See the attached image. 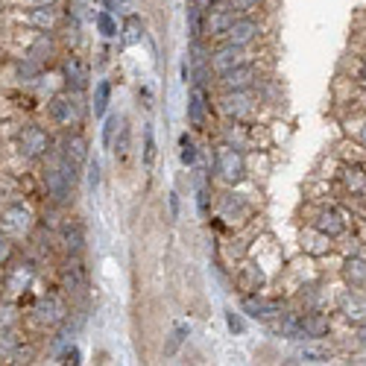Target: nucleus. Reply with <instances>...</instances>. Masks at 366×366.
Segmentation results:
<instances>
[{
	"label": "nucleus",
	"instance_id": "nucleus-1",
	"mask_svg": "<svg viewBox=\"0 0 366 366\" xmlns=\"http://www.w3.org/2000/svg\"><path fill=\"white\" fill-rule=\"evenodd\" d=\"M79 170L82 167H77L74 161H67L65 156H59V152H50V156L41 161V188H45V196L47 202L56 205V208H67L70 202H74V191H77V182H79Z\"/></svg>",
	"mask_w": 366,
	"mask_h": 366
},
{
	"label": "nucleus",
	"instance_id": "nucleus-2",
	"mask_svg": "<svg viewBox=\"0 0 366 366\" xmlns=\"http://www.w3.org/2000/svg\"><path fill=\"white\" fill-rule=\"evenodd\" d=\"M56 147L53 135L45 129L41 123H33V120H18L12 123L9 129V150L12 156L24 164H41Z\"/></svg>",
	"mask_w": 366,
	"mask_h": 366
},
{
	"label": "nucleus",
	"instance_id": "nucleus-3",
	"mask_svg": "<svg viewBox=\"0 0 366 366\" xmlns=\"http://www.w3.org/2000/svg\"><path fill=\"white\" fill-rule=\"evenodd\" d=\"M9 56H26L41 65H53L62 56V41L56 30H24L12 26L9 30Z\"/></svg>",
	"mask_w": 366,
	"mask_h": 366
},
{
	"label": "nucleus",
	"instance_id": "nucleus-4",
	"mask_svg": "<svg viewBox=\"0 0 366 366\" xmlns=\"http://www.w3.org/2000/svg\"><path fill=\"white\" fill-rule=\"evenodd\" d=\"M45 115L47 120L56 126V129H79L82 120H86V100H82V94H74V91H56L47 97L45 103Z\"/></svg>",
	"mask_w": 366,
	"mask_h": 366
},
{
	"label": "nucleus",
	"instance_id": "nucleus-5",
	"mask_svg": "<svg viewBox=\"0 0 366 366\" xmlns=\"http://www.w3.org/2000/svg\"><path fill=\"white\" fill-rule=\"evenodd\" d=\"M0 229H3L12 241H30L33 232L38 229V214L26 200H6L0 205Z\"/></svg>",
	"mask_w": 366,
	"mask_h": 366
},
{
	"label": "nucleus",
	"instance_id": "nucleus-6",
	"mask_svg": "<svg viewBox=\"0 0 366 366\" xmlns=\"http://www.w3.org/2000/svg\"><path fill=\"white\" fill-rule=\"evenodd\" d=\"M30 319L38 322V328H59L65 326V319H70V305L62 290H47L35 296L30 305Z\"/></svg>",
	"mask_w": 366,
	"mask_h": 366
},
{
	"label": "nucleus",
	"instance_id": "nucleus-7",
	"mask_svg": "<svg viewBox=\"0 0 366 366\" xmlns=\"http://www.w3.org/2000/svg\"><path fill=\"white\" fill-rule=\"evenodd\" d=\"M38 278V270L30 258H12L3 270H0V293H6L9 299H18L24 293H30Z\"/></svg>",
	"mask_w": 366,
	"mask_h": 366
},
{
	"label": "nucleus",
	"instance_id": "nucleus-8",
	"mask_svg": "<svg viewBox=\"0 0 366 366\" xmlns=\"http://www.w3.org/2000/svg\"><path fill=\"white\" fill-rule=\"evenodd\" d=\"M211 170L217 173L220 182H226L229 188H237L241 182H246V156L241 150L220 144L214 152H211Z\"/></svg>",
	"mask_w": 366,
	"mask_h": 366
},
{
	"label": "nucleus",
	"instance_id": "nucleus-9",
	"mask_svg": "<svg viewBox=\"0 0 366 366\" xmlns=\"http://www.w3.org/2000/svg\"><path fill=\"white\" fill-rule=\"evenodd\" d=\"M6 21L9 26H24V30H56L62 12L56 6H9Z\"/></svg>",
	"mask_w": 366,
	"mask_h": 366
},
{
	"label": "nucleus",
	"instance_id": "nucleus-10",
	"mask_svg": "<svg viewBox=\"0 0 366 366\" xmlns=\"http://www.w3.org/2000/svg\"><path fill=\"white\" fill-rule=\"evenodd\" d=\"M217 111L226 120H246V123H252V118L261 111V100H258V94L252 88H246V91H220Z\"/></svg>",
	"mask_w": 366,
	"mask_h": 366
},
{
	"label": "nucleus",
	"instance_id": "nucleus-11",
	"mask_svg": "<svg viewBox=\"0 0 366 366\" xmlns=\"http://www.w3.org/2000/svg\"><path fill=\"white\" fill-rule=\"evenodd\" d=\"M59 74H62V88H67V91L86 94V91L91 88V67H88L86 59H79L77 53L62 56Z\"/></svg>",
	"mask_w": 366,
	"mask_h": 366
},
{
	"label": "nucleus",
	"instance_id": "nucleus-12",
	"mask_svg": "<svg viewBox=\"0 0 366 366\" xmlns=\"http://www.w3.org/2000/svg\"><path fill=\"white\" fill-rule=\"evenodd\" d=\"M249 59H252L249 47H237V45H229V41H217V45L208 50V67L214 70V77L226 74V70L244 65Z\"/></svg>",
	"mask_w": 366,
	"mask_h": 366
},
{
	"label": "nucleus",
	"instance_id": "nucleus-13",
	"mask_svg": "<svg viewBox=\"0 0 366 366\" xmlns=\"http://www.w3.org/2000/svg\"><path fill=\"white\" fill-rule=\"evenodd\" d=\"M252 214V205L246 202V196L234 193V191H226L217 196V217L223 226H241V223H246V217Z\"/></svg>",
	"mask_w": 366,
	"mask_h": 366
},
{
	"label": "nucleus",
	"instance_id": "nucleus-14",
	"mask_svg": "<svg viewBox=\"0 0 366 366\" xmlns=\"http://www.w3.org/2000/svg\"><path fill=\"white\" fill-rule=\"evenodd\" d=\"M261 67L255 65V59H249L244 65H237L226 74L217 77V88L220 91H246V88H255V82L261 79Z\"/></svg>",
	"mask_w": 366,
	"mask_h": 366
},
{
	"label": "nucleus",
	"instance_id": "nucleus-15",
	"mask_svg": "<svg viewBox=\"0 0 366 366\" xmlns=\"http://www.w3.org/2000/svg\"><path fill=\"white\" fill-rule=\"evenodd\" d=\"M59 156H65L67 161H74L77 167H86L91 159V144H88V135L82 129H67L62 135V141L53 147Z\"/></svg>",
	"mask_w": 366,
	"mask_h": 366
},
{
	"label": "nucleus",
	"instance_id": "nucleus-16",
	"mask_svg": "<svg viewBox=\"0 0 366 366\" xmlns=\"http://www.w3.org/2000/svg\"><path fill=\"white\" fill-rule=\"evenodd\" d=\"M255 138H258V129L246 120H226L220 126V144L226 147H234V150H258L255 147Z\"/></svg>",
	"mask_w": 366,
	"mask_h": 366
},
{
	"label": "nucleus",
	"instance_id": "nucleus-17",
	"mask_svg": "<svg viewBox=\"0 0 366 366\" xmlns=\"http://www.w3.org/2000/svg\"><path fill=\"white\" fill-rule=\"evenodd\" d=\"M234 18H237V12L226 3V0H220V3H214L208 12H205V26H202V35L211 41H223L226 38V33H229V26L234 24Z\"/></svg>",
	"mask_w": 366,
	"mask_h": 366
},
{
	"label": "nucleus",
	"instance_id": "nucleus-18",
	"mask_svg": "<svg viewBox=\"0 0 366 366\" xmlns=\"http://www.w3.org/2000/svg\"><path fill=\"white\" fill-rule=\"evenodd\" d=\"M188 123L196 132H205L211 123V91L202 86H191L188 91Z\"/></svg>",
	"mask_w": 366,
	"mask_h": 366
},
{
	"label": "nucleus",
	"instance_id": "nucleus-19",
	"mask_svg": "<svg viewBox=\"0 0 366 366\" xmlns=\"http://www.w3.org/2000/svg\"><path fill=\"white\" fill-rule=\"evenodd\" d=\"M261 35H264V24L255 15H237L223 41L237 45V47H252V45H258L261 41Z\"/></svg>",
	"mask_w": 366,
	"mask_h": 366
},
{
	"label": "nucleus",
	"instance_id": "nucleus-20",
	"mask_svg": "<svg viewBox=\"0 0 366 366\" xmlns=\"http://www.w3.org/2000/svg\"><path fill=\"white\" fill-rule=\"evenodd\" d=\"M88 290V270L82 258L77 255H65L62 264V293L65 296H82Z\"/></svg>",
	"mask_w": 366,
	"mask_h": 366
},
{
	"label": "nucleus",
	"instance_id": "nucleus-21",
	"mask_svg": "<svg viewBox=\"0 0 366 366\" xmlns=\"http://www.w3.org/2000/svg\"><path fill=\"white\" fill-rule=\"evenodd\" d=\"M56 241L62 244L65 255L82 258V252H86V226L77 217H65L59 223V229H56Z\"/></svg>",
	"mask_w": 366,
	"mask_h": 366
},
{
	"label": "nucleus",
	"instance_id": "nucleus-22",
	"mask_svg": "<svg viewBox=\"0 0 366 366\" xmlns=\"http://www.w3.org/2000/svg\"><path fill=\"white\" fill-rule=\"evenodd\" d=\"M241 311L252 319H273V317H281V302L261 296V290L258 293H241Z\"/></svg>",
	"mask_w": 366,
	"mask_h": 366
},
{
	"label": "nucleus",
	"instance_id": "nucleus-23",
	"mask_svg": "<svg viewBox=\"0 0 366 366\" xmlns=\"http://www.w3.org/2000/svg\"><path fill=\"white\" fill-rule=\"evenodd\" d=\"M337 305H340V314L351 322V326H366V296L358 287L343 290Z\"/></svg>",
	"mask_w": 366,
	"mask_h": 366
},
{
	"label": "nucleus",
	"instance_id": "nucleus-24",
	"mask_svg": "<svg viewBox=\"0 0 366 366\" xmlns=\"http://www.w3.org/2000/svg\"><path fill=\"white\" fill-rule=\"evenodd\" d=\"M299 322H302L305 340H322V337H328V331H331V317L326 311H319V308L299 314Z\"/></svg>",
	"mask_w": 366,
	"mask_h": 366
},
{
	"label": "nucleus",
	"instance_id": "nucleus-25",
	"mask_svg": "<svg viewBox=\"0 0 366 366\" xmlns=\"http://www.w3.org/2000/svg\"><path fill=\"white\" fill-rule=\"evenodd\" d=\"M311 226L317 232H322V234H328L334 241V237H340L346 232V220H343V214L337 208H319L317 214L311 217Z\"/></svg>",
	"mask_w": 366,
	"mask_h": 366
},
{
	"label": "nucleus",
	"instance_id": "nucleus-26",
	"mask_svg": "<svg viewBox=\"0 0 366 366\" xmlns=\"http://www.w3.org/2000/svg\"><path fill=\"white\" fill-rule=\"evenodd\" d=\"M234 285H237L241 293H258L266 285V276H264V270L258 264H244L241 270H237V276H234Z\"/></svg>",
	"mask_w": 366,
	"mask_h": 366
},
{
	"label": "nucleus",
	"instance_id": "nucleus-27",
	"mask_svg": "<svg viewBox=\"0 0 366 366\" xmlns=\"http://www.w3.org/2000/svg\"><path fill=\"white\" fill-rule=\"evenodd\" d=\"M299 244H302V249L308 252V255H314V258H322V255H328V252H331V237L317 232L314 226H308L299 234Z\"/></svg>",
	"mask_w": 366,
	"mask_h": 366
},
{
	"label": "nucleus",
	"instance_id": "nucleus-28",
	"mask_svg": "<svg viewBox=\"0 0 366 366\" xmlns=\"http://www.w3.org/2000/svg\"><path fill=\"white\" fill-rule=\"evenodd\" d=\"M343 278L349 287H366V258L360 255H351L343 261Z\"/></svg>",
	"mask_w": 366,
	"mask_h": 366
},
{
	"label": "nucleus",
	"instance_id": "nucleus-29",
	"mask_svg": "<svg viewBox=\"0 0 366 366\" xmlns=\"http://www.w3.org/2000/svg\"><path fill=\"white\" fill-rule=\"evenodd\" d=\"M24 326V314L18 302L0 299V331H15Z\"/></svg>",
	"mask_w": 366,
	"mask_h": 366
},
{
	"label": "nucleus",
	"instance_id": "nucleus-30",
	"mask_svg": "<svg viewBox=\"0 0 366 366\" xmlns=\"http://www.w3.org/2000/svg\"><path fill=\"white\" fill-rule=\"evenodd\" d=\"M109 100H111V82H109V79H100V82L94 86V97H91V111H94V118H106Z\"/></svg>",
	"mask_w": 366,
	"mask_h": 366
},
{
	"label": "nucleus",
	"instance_id": "nucleus-31",
	"mask_svg": "<svg viewBox=\"0 0 366 366\" xmlns=\"http://www.w3.org/2000/svg\"><path fill=\"white\" fill-rule=\"evenodd\" d=\"M120 38H123L126 47H135V45L144 41V24H141L138 15H126V21L120 26Z\"/></svg>",
	"mask_w": 366,
	"mask_h": 366
},
{
	"label": "nucleus",
	"instance_id": "nucleus-32",
	"mask_svg": "<svg viewBox=\"0 0 366 366\" xmlns=\"http://www.w3.org/2000/svg\"><path fill=\"white\" fill-rule=\"evenodd\" d=\"M94 26H97V33H100L103 38H120V26H118L115 12L100 9V12L94 15Z\"/></svg>",
	"mask_w": 366,
	"mask_h": 366
},
{
	"label": "nucleus",
	"instance_id": "nucleus-33",
	"mask_svg": "<svg viewBox=\"0 0 366 366\" xmlns=\"http://www.w3.org/2000/svg\"><path fill=\"white\" fill-rule=\"evenodd\" d=\"M340 179H343V185H346L351 193H366V170H363V167H358V164L343 167Z\"/></svg>",
	"mask_w": 366,
	"mask_h": 366
},
{
	"label": "nucleus",
	"instance_id": "nucleus-34",
	"mask_svg": "<svg viewBox=\"0 0 366 366\" xmlns=\"http://www.w3.org/2000/svg\"><path fill=\"white\" fill-rule=\"evenodd\" d=\"M179 159L185 167H196V159H200V150H196V141L191 132L179 135Z\"/></svg>",
	"mask_w": 366,
	"mask_h": 366
},
{
	"label": "nucleus",
	"instance_id": "nucleus-35",
	"mask_svg": "<svg viewBox=\"0 0 366 366\" xmlns=\"http://www.w3.org/2000/svg\"><path fill=\"white\" fill-rule=\"evenodd\" d=\"M111 150H115V156L123 161L126 156H129V150H132V129L126 126L123 120H120V126H118V138H115V144H111Z\"/></svg>",
	"mask_w": 366,
	"mask_h": 366
},
{
	"label": "nucleus",
	"instance_id": "nucleus-36",
	"mask_svg": "<svg viewBox=\"0 0 366 366\" xmlns=\"http://www.w3.org/2000/svg\"><path fill=\"white\" fill-rule=\"evenodd\" d=\"M278 331L290 337V340H305V334H302V322H299V314H285L278 322Z\"/></svg>",
	"mask_w": 366,
	"mask_h": 366
},
{
	"label": "nucleus",
	"instance_id": "nucleus-37",
	"mask_svg": "<svg viewBox=\"0 0 366 366\" xmlns=\"http://www.w3.org/2000/svg\"><path fill=\"white\" fill-rule=\"evenodd\" d=\"M156 156H159L156 132H152V126L147 123V126H144V167H147V170H150L152 164H156Z\"/></svg>",
	"mask_w": 366,
	"mask_h": 366
},
{
	"label": "nucleus",
	"instance_id": "nucleus-38",
	"mask_svg": "<svg viewBox=\"0 0 366 366\" xmlns=\"http://www.w3.org/2000/svg\"><path fill=\"white\" fill-rule=\"evenodd\" d=\"M202 26H205V12L196 9L193 3H188V33H191V38H205Z\"/></svg>",
	"mask_w": 366,
	"mask_h": 366
},
{
	"label": "nucleus",
	"instance_id": "nucleus-39",
	"mask_svg": "<svg viewBox=\"0 0 366 366\" xmlns=\"http://www.w3.org/2000/svg\"><path fill=\"white\" fill-rule=\"evenodd\" d=\"M18 255V249H15V241H12V237L0 229V270H3V266Z\"/></svg>",
	"mask_w": 366,
	"mask_h": 366
},
{
	"label": "nucleus",
	"instance_id": "nucleus-40",
	"mask_svg": "<svg viewBox=\"0 0 366 366\" xmlns=\"http://www.w3.org/2000/svg\"><path fill=\"white\" fill-rule=\"evenodd\" d=\"M118 126H120V118H118V115H106V118H103V147H106V150H111V144H115Z\"/></svg>",
	"mask_w": 366,
	"mask_h": 366
},
{
	"label": "nucleus",
	"instance_id": "nucleus-41",
	"mask_svg": "<svg viewBox=\"0 0 366 366\" xmlns=\"http://www.w3.org/2000/svg\"><path fill=\"white\" fill-rule=\"evenodd\" d=\"M226 3L237 12V15H255V12H261L264 0H226Z\"/></svg>",
	"mask_w": 366,
	"mask_h": 366
},
{
	"label": "nucleus",
	"instance_id": "nucleus-42",
	"mask_svg": "<svg viewBox=\"0 0 366 366\" xmlns=\"http://www.w3.org/2000/svg\"><path fill=\"white\" fill-rule=\"evenodd\" d=\"M226 326H229L232 334H244V331H246L244 317H241V314H234V311H226Z\"/></svg>",
	"mask_w": 366,
	"mask_h": 366
},
{
	"label": "nucleus",
	"instance_id": "nucleus-43",
	"mask_svg": "<svg viewBox=\"0 0 366 366\" xmlns=\"http://www.w3.org/2000/svg\"><path fill=\"white\" fill-rule=\"evenodd\" d=\"M88 188L91 191H97V188H100V161H97V159H88Z\"/></svg>",
	"mask_w": 366,
	"mask_h": 366
},
{
	"label": "nucleus",
	"instance_id": "nucleus-44",
	"mask_svg": "<svg viewBox=\"0 0 366 366\" xmlns=\"http://www.w3.org/2000/svg\"><path fill=\"white\" fill-rule=\"evenodd\" d=\"M59 363H70V366H79L82 363V351L77 346H67L62 355H59Z\"/></svg>",
	"mask_w": 366,
	"mask_h": 366
},
{
	"label": "nucleus",
	"instance_id": "nucleus-45",
	"mask_svg": "<svg viewBox=\"0 0 366 366\" xmlns=\"http://www.w3.org/2000/svg\"><path fill=\"white\" fill-rule=\"evenodd\" d=\"M185 334H188V326H179V328L173 331V340H170V346H167V355H173V351L179 349V343L185 340Z\"/></svg>",
	"mask_w": 366,
	"mask_h": 366
},
{
	"label": "nucleus",
	"instance_id": "nucleus-46",
	"mask_svg": "<svg viewBox=\"0 0 366 366\" xmlns=\"http://www.w3.org/2000/svg\"><path fill=\"white\" fill-rule=\"evenodd\" d=\"M59 0H12L9 6H56Z\"/></svg>",
	"mask_w": 366,
	"mask_h": 366
},
{
	"label": "nucleus",
	"instance_id": "nucleus-47",
	"mask_svg": "<svg viewBox=\"0 0 366 366\" xmlns=\"http://www.w3.org/2000/svg\"><path fill=\"white\" fill-rule=\"evenodd\" d=\"M188 3H193L196 9H202V12H208V9L214 6V3H220V0H188Z\"/></svg>",
	"mask_w": 366,
	"mask_h": 366
},
{
	"label": "nucleus",
	"instance_id": "nucleus-48",
	"mask_svg": "<svg viewBox=\"0 0 366 366\" xmlns=\"http://www.w3.org/2000/svg\"><path fill=\"white\" fill-rule=\"evenodd\" d=\"M355 138H358V141H360V144L366 147V118H363V120L358 123V129H355Z\"/></svg>",
	"mask_w": 366,
	"mask_h": 366
},
{
	"label": "nucleus",
	"instance_id": "nucleus-49",
	"mask_svg": "<svg viewBox=\"0 0 366 366\" xmlns=\"http://www.w3.org/2000/svg\"><path fill=\"white\" fill-rule=\"evenodd\" d=\"M170 217L179 220V193H170Z\"/></svg>",
	"mask_w": 366,
	"mask_h": 366
},
{
	"label": "nucleus",
	"instance_id": "nucleus-50",
	"mask_svg": "<svg viewBox=\"0 0 366 366\" xmlns=\"http://www.w3.org/2000/svg\"><path fill=\"white\" fill-rule=\"evenodd\" d=\"M97 3H100L103 9H109V12H115V9H118V3H115V0H97Z\"/></svg>",
	"mask_w": 366,
	"mask_h": 366
},
{
	"label": "nucleus",
	"instance_id": "nucleus-51",
	"mask_svg": "<svg viewBox=\"0 0 366 366\" xmlns=\"http://www.w3.org/2000/svg\"><path fill=\"white\" fill-rule=\"evenodd\" d=\"M358 337H360V343L366 346V326H360V331H358Z\"/></svg>",
	"mask_w": 366,
	"mask_h": 366
},
{
	"label": "nucleus",
	"instance_id": "nucleus-52",
	"mask_svg": "<svg viewBox=\"0 0 366 366\" xmlns=\"http://www.w3.org/2000/svg\"><path fill=\"white\" fill-rule=\"evenodd\" d=\"M360 82H363V86H366V62L360 65Z\"/></svg>",
	"mask_w": 366,
	"mask_h": 366
},
{
	"label": "nucleus",
	"instance_id": "nucleus-53",
	"mask_svg": "<svg viewBox=\"0 0 366 366\" xmlns=\"http://www.w3.org/2000/svg\"><path fill=\"white\" fill-rule=\"evenodd\" d=\"M115 3H120V6H129V0H115Z\"/></svg>",
	"mask_w": 366,
	"mask_h": 366
}]
</instances>
